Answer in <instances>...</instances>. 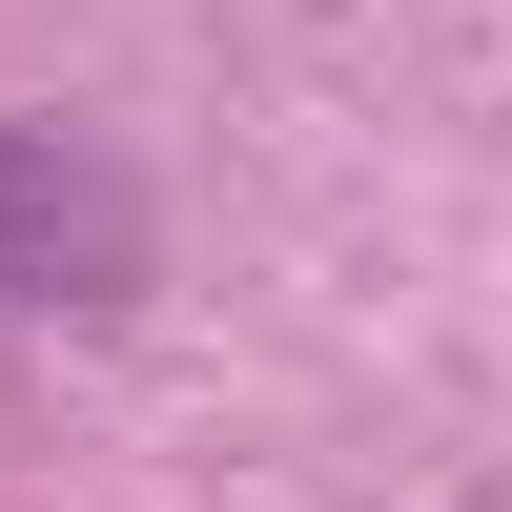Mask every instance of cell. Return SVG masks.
Here are the masks:
<instances>
[{"instance_id": "obj_1", "label": "cell", "mask_w": 512, "mask_h": 512, "mask_svg": "<svg viewBox=\"0 0 512 512\" xmlns=\"http://www.w3.org/2000/svg\"><path fill=\"white\" fill-rule=\"evenodd\" d=\"M144 287V185H123L82 123H21L0 103V328H82Z\"/></svg>"}]
</instances>
